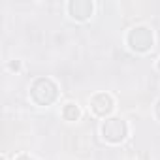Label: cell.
Masks as SVG:
<instances>
[{"label":"cell","mask_w":160,"mask_h":160,"mask_svg":"<svg viewBox=\"0 0 160 160\" xmlns=\"http://www.w3.org/2000/svg\"><path fill=\"white\" fill-rule=\"evenodd\" d=\"M58 87L49 77H38L30 85V98L36 106H49L57 100Z\"/></svg>","instance_id":"obj_1"},{"label":"cell","mask_w":160,"mask_h":160,"mask_svg":"<svg viewBox=\"0 0 160 160\" xmlns=\"http://www.w3.org/2000/svg\"><path fill=\"white\" fill-rule=\"evenodd\" d=\"M126 42L130 45L132 51L136 53H147L151 47H152V42H154V36H152V30L145 25H139V27H134L128 36H126Z\"/></svg>","instance_id":"obj_2"},{"label":"cell","mask_w":160,"mask_h":160,"mask_svg":"<svg viewBox=\"0 0 160 160\" xmlns=\"http://www.w3.org/2000/svg\"><path fill=\"white\" fill-rule=\"evenodd\" d=\"M102 136L109 143H121L128 136V124L119 117H109L102 122Z\"/></svg>","instance_id":"obj_3"},{"label":"cell","mask_w":160,"mask_h":160,"mask_svg":"<svg viewBox=\"0 0 160 160\" xmlns=\"http://www.w3.org/2000/svg\"><path fill=\"white\" fill-rule=\"evenodd\" d=\"M113 108H115V102H113L111 94H108V92H98V94H94L91 98V109L98 117L109 115L113 111Z\"/></svg>","instance_id":"obj_4"},{"label":"cell","mask_w":160,"mask_h":160,"mask_svg":"<svg viewBox=\"0 0 160 160\" xmlns=\"http://www.w3.org/2000/svg\"><path fill=\"white\" fill-rule=\"evenodd\" d=\"M92 10H94V4L89 2V0H75V2L72 0V2H68V12L77 21H87L92 15Z\"/></svg>","instance_id":"obj_5"},{"label":"cell","mask_w":160,"mask_h":160,"mask_svg":"<svg viewBox=\"0 0 160 160\" xmlns=\"http://www.w3.org/2000/svg\"><path fill=\"white\" fill-rule=\"evenodd\" d=\"M62 117H64L66 121H77L79 117H81V111H79L77 104H73V102L64 104V108H62Z\"/></svg>","instance_id":"obj_6"},{"label":"cell","mask_w":160,"mask_h":160,"mask_svg":"<svg viewBox=\"0 0 160 160\" xmlns=\"http://www.w3.org/2000/svg\"><path fill=\"white\" fill-rule=\"evenodd\" d=\"M154 115H156V119L160 121V98H158V102H156V106H154Z\"/></svg>","instance_id":"obj_7"},{"label":"cell","mask_w":160,"mask_h":160,"mask_svg":"<svg viewBox=\"0 0 160 160\" xmlns=\"http://www.w3.org/2000/svg\"><path fill=\"white\" fill-rule=\"evenodd\" d=\"M19 68H21V62L19 60H15V62L10 64V70H19Z\"/></svg>","instance_id":"obj_8"},{"label":"cell","mask_w":160,"mask_h":160,"mask_svg":"<svg viewBox=\"0 0 160 160\" xmlns=\"http://www.w3.org/2000/svg\"><path fill=\"white\" fill-rule=\"evenodd\" d=\"M15 160H34V158H32V156H28V154H19Z\"/></svg>","instance_id":"obj_9"},{"label":"cell","mask_w":160,"mask_h":160,"mask_svg":"<svg viewBox=\"0 0 160 160\" xmlns=\"http://www.w3.org/2000/svg\"><path fill=\"white\" fill-rule=\"evenodd\" d=\"M156 66H158V70H160V58H158V64H156Z\"/></svg>","instance_id":"obj_10"}]
</instances>
